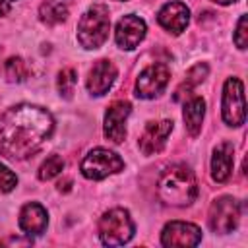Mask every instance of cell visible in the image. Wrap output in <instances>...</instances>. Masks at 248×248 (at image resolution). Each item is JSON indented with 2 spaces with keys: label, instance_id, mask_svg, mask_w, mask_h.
Segmentation results:
<instances>
[{
  "label": "cell",
  "instance_id": "obj_1",
  "mask_svg": "<svg viewBox=\"0 0 248 248\" xmlns=\"http://www.w3.org/2000/svg\"><path fill=\"white\" fill-rule=\"evenodd\" d=\"M52 114L37 105L19 103L0 116V153L8 159L31 157L52 134Z\"/></svg>",
  "mask_w": 248,
  "mask_h": 248
},
{
  "label": "cell",
  "instance_id": "obj_2",
  "mask_svg": "<svg viewBox=\"0 0 248 248\" xmlns=\"http://www.w3.org/2000/svg\"><path fill=\"white\" fill-rule=\"evenodd\" d=\"M157 196L165 205H190L198 196V182L192 169L180 163L167 167L157 180Z\"/></svg>",
  "mask_w": 248,
  "mask_h": 248
},
{
  "label": "cell",
  "instance_id": "obj_3",
  "mask_svg": "<svg viewBox=\"0 0 248 248\" xmlns=\"http://www.w3.org/2000/svg\"><path fill=\"white\" fill-rule=\"evenodd\" d=\"M110 31V14L105 4H93L78 21V41L83 48H99Z\"/></svg>",
  "mask_w": 248,
  "mask_h": 248
},
{
  "label": "cell",
  "instance_id": "obj_4",
  "mask_svg": "<svg viewBox=\"0 0 248 248\" xmlns=\"http://www.w3.org/2000/svg\"><path fill=\"white\" fill-rule=\"evenodd\" d=\"M134 236V221L122 207H112L99 219V238L105 246H122Z\"/></svg>",
  "mask_w": 248,
  "mask_h": 248
},
{
  "label": "cell",
  "instance_id": "obj_5",
  "mask_svg": "<svg viewBox=\"0 0 248 248\" xmlns=\"http://www.w3.org/2000/svg\"><path fill=\"white\" fill-rule=\"evenodd\" d=\"M122 169H124V161L120 159V155L105 147H97L89 151L81 161V174L89 180H103L110 174L120 172Z\"/></svg>",
  "mask_w": 248,
  "mask_h": 248
},
{
  "label": "cell",
  "instance_id": "obj_6",
  "mask_svg": "<svg viewBox=\"0 0 248 248\" xmlns=\"http://www.w3.org/2000/svg\"><path fill=\"white\" fill-rule=\"evenodd\" d=\"M221 112L227 126H242L246 120V101H244V85L238 78H229L223 85Z\"/></svg>",
  "mask_w": 248,
  "mask_h": 248
},
{
  "label": "cell",
  "instance_id": "obj_7",
  "mask_svg": "<svg viewBox=\"0 0 248 248\" xmlns=\"http://www.w3.org/2000/svg\"><path fill=\"white\" fill-rule=\"evenodd\" d=\"M240 221V203L232 196H221L209 205L207 223L217 234H227L236 229Z\"/></svg>",
  "mask_w": 248,
  "mask_h": 248
},
{
  "label": "cell",
  "instance_id": "obj_8",
  "mask_svg": "<svg viewBox=\"0 0 248 248\" xmlns=\"http://www.w3.org/2000/svg\"><path fill=\"white\" fill-rule=\"evenodd\" d=\"M170 72L167 64H151L141 70V74L136 79V95L140 99H153L157 97L169 83Z\"/></svg>",
  "mask_w": 248,
  "mask_h": 248
},
{
  "label": "cell",
  "instance_id": "obj_9",
  "mask_svg": "<svg viewBox=\"0 0 248 248\" xmlns=\"http://www.w3.org/2000/svg\"><path fill=\"white\" fill-rule=\"evenodd\" d=\"M145 33H147L145 21L141 17L134 16V14H128V16L118 19L116 31H114V39H116V45L120 48L132 50L145 39Z\"/></svg>",
  "mask_w": 248,
  "mask_h": 248
},
{
  "label": "cell",
  "instance_id": "obj_10",
  "mask_svg": "<svg viewBox=\"0 0 248 248\" xmlns=\"http://www.w3.org/2000/svg\"><path fill=\"white\" fill-rule=\"evenodd\" d=\"M202 240V231L194 223L186 221H170L165 225L161 232L163 246H196Z\"/></svg>",
  "mask_w": 248,
  "mask_h": 248
},
{
  "label": "cell",
  "instance_id": "obj_11",
  "mask_svg": "<svg viewBox=\"0 0 248 248\" xmlns=\"http://www.w3.org/2000/svg\"><path fill=\"white\" fill-rule=\"evenodd\" d=\"M132 112L128 101H114L105 112V136L112 143H122L126 140V120Z\"/></svg>",
  "mask_w": 248,
  "mask_h": 248
},
{
  "label": "cell",
  "instance_id": "obj_12",
  "mask_svg": "<svg viewBox=\"0 0 248 248\" xmlns=\"http://www.w3.org/2000/svg\"><path fill=\"white\" fill-rule=\"evenodd\" d=\"M172 132V120H159V122H149L140 138V151L143 155H155L159 153L165 143L169 134Z\"/></svg>",
  "mask_w": 248,
  "mask_h": 248
},
{
  "label": "cell",
  "instance_id": "obj_13",
  "mask_svg": "<svg viewBox=\"0 0 248 248\" xmlns=\"http://www.w3.org/2000/svg\"><path fill=\"white\" fill-rule=\"evenodd\" d=\"M114 79H116V66H114L110 60L101 58V60H97V62L93 64V68L89 70V76H87L85 85H87V91H89L91 95L101 97V95H105V93L112 87Z\"/></svg>",
  "mask_w": 248,
  "mask_h": 248
},
{
  "label": "cell",
  "instance_id": "obj_14",
  "mask_svg": "<svg viewBox=\"0 0 248 248\" xmlns=\"http://www.w3.org/2000/svg\"><path fill=\"white\" fill-rule=\"evenodd\" d=\"M157 21H159V25H161L163 29H167L169 33L180 35V33L186 29L188 21H190V10H188V6L182 4V2H169V4H165V6L159 10Z\"/></svg>",
  "mask_w": 248,
  "mask_h": 248
},
{
  "label": "cell",
  "instance_id": "obj_15",
  "mask_svg": "<svg viewBox=\"0 0 248 248\" xmlns=\"http://www.w3.org/2000/svg\"><path fill=\"white\" fill-rule=\"evenodd\" d=\"M234 147L231 141H221L211 155V176L215 182H227L232 172Z\"/></svg>",
  "mask_w": 248,
  "mask_h": 248
},
{
  "label": "cell",
  "instance_id": "obj_16",
  "mask_svg": "<svg viewBox=\"0 0 248 248\" xmlns=\"http://www.w3.org/2000/svg\"><path fill=\"white\" fill-rule=\"evenodd\" d=\"M46 223H48V213L41 203L31 202V203H25L21 207L19 227L25 234H41L46 229Z\"/></svg>",
  "mask_w": 248,
  "mask_h": 248
},
{
  "label": "cell",
  "instance_id": "obj_17",
  "mask_svg": "<svg viewBox=\"0 0 248 248\" xmlns=\"http://www.w3.org/2000/svg\"><path fill=\"white\" fill-rule=\"evenodd\" d=\"M203 116H205V101L202 97H192V99H188L184 103L182 118H184V126H186L190 136H198L200 134Z\"/></svg>",
  "mask_w": 248,
  "mask_h": 248
},
{
  "label": "cell",
  "instance_id": "obj_18",
  "mask_svg": "<svg viewBox=\"0 0 248 248\" xmlns=\"http://www.w3.org/2000/svg\"><path fill=\"white\" fill-rule=\"evenodd\" d=\"M207 72H209V68H207V64H196V66H192L188 72H186V78H184V81L176 87V91H174V101H182L186 95H190L192 93V89L196 87V85H200L205 78H207Z\"/></svg>",
  "mask_w": 248,
  "mask_h": 248
},
{
  "label": "cell",
  "instance_id": "obj_19",
  "mask_svg": "<svg viewBox=\"0 0 248 248\" xmlns=\"http://www.w3.org/2000/svg\"><path fill=\"white\" fill-rule=\"evenodd\" d=\"M39 17L46 25H58L68 17V8L60 0H46L39 6Z\"/></svg>",
  "mask_w": 248,
  "mask_h": 248
},
{
  "label": "cell",
  "instance_id": "obj_20",
  "mask_svg": "<svg viewBox=\"0 0 248 248\" xmlns=\"http://www.w3.org/2000/svg\"><path fill=\"white\" fill-rule=\"evenodd\" d=\"M29 66L21 56H12L4 64V76L10 83H21L29 78Z\"/></svg>",
  "mask_w": 248,
  "mask_h": 248
},
{
  "label": "cell",
  "instance_id": "obj_21",
  "mask_svg": "<svg viewBox=\"0 0 248 248\" xmlns=\"http://www.w3.org/2000/svg\"><path fill=\"white\" fill-rule=\"evenodd\" d=\"M78 83V74L74 68H64L58 72V78H56V87L60 91V95L64 99H70L72 93H74V87Z\"/></svg>",
  "mask_w": 248,
  "mask_h": 248
},
{
  "label": "cell",
  "instance_id": "obj_22",
  "mask_svg": "<svg viewBox=\"0 0 248 248\" xmlns=\"http://www.w3.org/2000/svg\"><path fill=\"white\" fill-rule=\"evenodd\" d=\"M62 170H64V159L60 155H50L39 167V178L41 180H50V178L58 176Z\"/></svg>",
  "mask_w": 248,
  "mask_h": 248
},
{
  "label": "cell",
  "instance_id": "obj_23",
  "mask_svg": "<svg viewBox=\"0 0 248 248\" xmlns=\"http://www.w3.org/2000/svg\"><path fill=\"white\" fill-rule=\"evenodd\" d=\"M17 184V176L6 167L0 163V194H6V192H12Z\"/></svg>",
  "mask_w": 248,
  "mask_h": 248
},
{
  "label": "cell",
  "instance_id": "obj_24",
  "mask_svg": "<svg viewBox=\"0 0 248 248\" xmlns=\"http://www.w3.org/2000/svg\"><path fill=\"white\" fill-rule=\"evenodd\" d=\"M232 39H234V45H236L240 50L246 48V45H248V23H246V16H240Z\"/></svg>",
  "mask_w": 248,
  "mask_h": 248
},
{
  "label": "cell",
  "instance_id": "obj_25",
  "mask_svg": "<svg viewBox=\"0 0 248 248\" xmlns=\"http://www.w3.org/2000/svg\"><path fill=\"white\" fill-rule=\"evenodd\" d=\"M8 12H10V4L4 2V0H0V16H6Z\"/></svg>",
  "mask_w": 248,
  "mask_h": 248
},
{
  "label": "cell",
  "instance_id": "obj_26",
  "mask_svg": "<svg viewBox=\"0 0 248 248\" xmlns=\"http://www.w3.org/2000/svg\"><path fill=\"white\" fill-rule=\"evenodd\" d=\"M58 190H60V192H62V190L68 192V190H70V180H64V182L60 180V182H58Z\"/></svg>",
  "mask_w": 248,
  "mask_h": 248
},
{
  "label": "cell",
  "instance_id": "obj_27",
  "mask_svg": "<svg viewBox=\"0 0 248 248\" xmlns=\"http://www.w3.org/2000/svg\"><path fill=\"white\" fill-rule=\"evenodd\" d=\"M215 4H221V6H227V4H232V2H236V0H213Z\"/></svg>",
  "mask_w": 248,
  "mask_h": 248
}]
</instances>
